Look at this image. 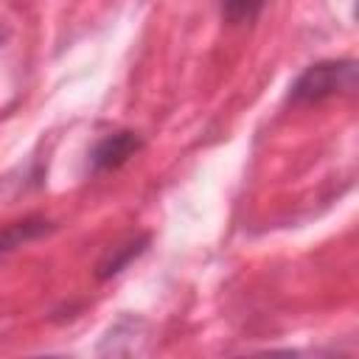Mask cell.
Instances as JSON below:
<instances>
[{
  "label": "cell",
  "mask_w": 359,
  "mask_h": 359,
  "mask_svg": "<svg viewBox=\"0 0 359 359\" xmlns=\"http://www.w3.org/2000/svg\"><path fill=\"white\" fill-rule=\"evenodd\" d=\"M356 87V62L353 59H325L309 65L289 87V104H317Z\"/></svg>",
  "instance_id": "cell-1"
},
{
  "label": "cell",
  "mask_w": 359,
  "mask_h": 359,
  "mask_svg": "<svg viewBox=\"0 0 359 359\" xmlns=\"http://www.w3.org/2000/svg\"><path fill=\"white\" fill-rule=\"evenodd\" d=\"M143 149V137L137 132H112V135H104L93 149H90V168L95 174L101 171H115L121 168L129 157H135L137 151Z\"/></svg>",
  "instance_id": "cell-2"
},
{
  "label": "cell",
  "mask_w": 359,
  "mask_h": 359,
  "mask_svg": "<svg viewBox=\"0 0 359 359\" xmlns=\"http://www.w3.org/2000/svg\"><path fill=\"white\" fill-rule=\"evenodd\" d=\"M146 247H149V233L129 236L126 241L109 247V250L101 255V261L95 264V278H98V280H109V278H115V275L123 272L137 255H143Z\"/></svg>",
  "instance_id": "cell-3"
},
{
  "label": "cell",
  "mask_w": 359,
  "mask_h": 359,
  "mask_svg": "<svg viewBox=\"0 0 359 359\" xmlns=\"http://www.w3.org/2000/svg\"><path fill=\"white\" fill-rule=\"evenodd\" d=\"M53 224L48 219H39V216H31V219H20V222H11L6 227H0V255L3 252H11L45 233H50Z\"/></svg>",
  "instance_id": "cell-4"
},
{
  "label": "cell",
  "mask_w": 359,
  "mask_h": 359,
  "mask_svg": "<svg viewBox=\"0 0 359 359\" xmlns=\"http://www.w3.org/2000/svg\"><path fill=\"white\" fill-rule=\"evenodd\" d=\"M266 0H222V17L230 25H241V22H252Z\"/></svg>",
  "instance_id": "cell-5"
},
{
  "label": "cell",
  "mask_w": 359,
  "mask_h": 359,
  "mask_svg": "<svg viewBox=\"0 0 359 359\" xmlns=\"http://www.w3.org/2000/svg\"><path fill=\"white\" fill-rule=\"evenodd\" d=\"M6 39H8V28H6V25H0V48L6 45Z\"/></svg>",
  "instance_id": "cell-6"
}]
</instances>
